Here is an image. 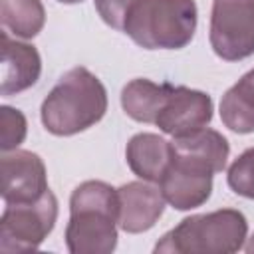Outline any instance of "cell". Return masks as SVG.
Returning <instances> with one entry per match:
<instances>
[{"mask_svg":"<svg viewBox=\"0 0 254 254\" xmlns=\"http://www.w3.org/2000/svg\"><path fill=\"white\" fill-rule=\"evenodd\" d=\"M248 220L236 208H218L183 218L155 244L159 254H232L244 248Z\"/></svg>","mask_w":254,"mask_h":254,"instance_id":"3","label":"cell"},{"mask_svg":"<svg viewBox=\"0 0 254 254\" xmlns=\"http://www.w3.org/2000/svg\"><path fill=\"white\" fill-rule=\"evenodd\" d=\"M58 220V198L48 190L34 202L6 204L0 218V250L30 252L36 250Z\"/></svg>","mask_w":254,"mask_h":254,"instance_id":"5","label":"cell"},{"mask_svg":"<svg viewBox=\"0 0 254 254\" xmlns=\"http://www.w3.org/2000/svg\"><path fill=\"white\" fill-rule=\"evenodd\" d=\"M119 194V228L129 234H139L157 224L165 210L161 189L149 181H133L117 189Z\"/></svg>","mask_w":254,"mask_h":254,"instance_id":"10","label":"cell"},{"mask_svg":"<svg viewBox=\"0 0 254 254\" xmlns=\"http://www.w3.org/2000/svg\"><path fill=\"white\" fill-rule=\"evenodd\" d=\"M226 183L232 192L254 200V147L240 153L228 167Z\"/></svg>","mask_w":254,"mask_h":254,"instance_id":"17","label":"cell"},{"mask_svg":"<svg viewBox=\"0 0 254 254\" xmlns=\"http://www.w3.org/2000/svg\"><path fill=\"white\" fill-rule=\"evenodd\" d=\"M173 155L198 163L212 173H220L226 167L228 155H230V145L226 137L214 129H198L190 135L183 137H173L171 141Z\"/></svg>","mask_w":254,"mask_h":254,"instance_id":"13","label":"cell"},{"mask_svg":"<svg viewBox=\"0 0 254 254\" xmlns=\"http://www.w3.org/2000/svg\"><path fill=\"white\" fill-rule=\"evenodd\" d=\"M212 175L214 173L210 169L173 155L165 175L159 181V189L173 208L190 210L202 206L210 198Z\"/></svg>","mask_w":254,"mask_h":254,"instance_id":"8","label":"cell"},{"mask_svg":"<svg viewBox=\"0 0 254 254\" xmlns=\"http://www.w3.org/2000/svg\"><path fill=\"white\" fill-rule=\"evenodd\" d=\"M244 250L248 252V254H254V234L248 238V242L244 244Z\"/></svg>","mask_w":254,"mask_h":254,"instance_id":"20","label":"cell"},{"mask_svg":"<svg viewBox=\"0 0 254 254\" xmlns=\"http://www.w3.org/2000/svg\"><path fill=\"white\" fill-rule=\"evenodd\" d=\"M42 73V58L32 44L12 40L2 30V81L0 93L4 97L22 93L36 85Z\"/></svg>","mask_w":254,"mask_h":254,"instance_id":"11","label":"cell"},{"mask_svg":"<svg viewBox=\"0 0 254 254\" xmlns=\"http://www.w3.org/2000/svg\"><path fill=\"white\" fill-rule=\"evenodd\" d=\"M0 22L14 38L32 40L46 24V10L42 0H0Z\"/></svg>","mask_w":254,"mask_h":254,"instance_id":"16","label":"cell"},{"mask_svg":"<svg viewBox=\"0 0 254 254\" xmlns=\"http://www.w3.org/2000/svg\"><path fill=\"white\" fill-rule=\"evenodd\" d=\"M220 119L234 133H254V67L222 95Z\"/></svg>","mask_w":254,"mask_h":254,"instance_id":"15","label":"cell"},{"mask_svg":"<svg viewBox=\"0 0 254 254\" xmlns=\"http://www.w3.org/2000/svg\"><path fill=\"white\" fill-rule=\"evenodd\" d=\"M173 157L171 141L157 133H137L129 139L125 147V159L133 175L141 181L157 183L165 175Z\"/></svg>","mask_w":254,"mask_h":254,"instance_id":"12","label":"cell"},{"mask_svg":"<svg viewBox=\"0 0 254 254\" xmlns=\"http://www.w3.org/2000/svg\"><path fill=\"white\" fill-rule=\"evenodd\" d=\"M210 119L212 99L208 93L185 85H173L155 125L171 137H183L204 129Z\"/></svg>","mask_w":254,"mask_h":254,"instance_id":"9","label":"cell"},{"mask_svg":"<svg viewBox=\"0 0 254 254\" xmlns=\"http://www.w3.org/2000/svg\"><path fill=\"white\" fill-rule=\"evenodd\" d=\"M208 40L224 62H240L254 54V0H212Z\"/></svg>","mask_w":254,"mask_h":254,"instance_id":"6","label":"cell"},{"mask_svg":"<svg viewBox=\"0 0 254 254\" xmlns=\"http://www.w3.org/2000/svg\"><path fill=\"white\" fill-rule=\"evenodd\" d=\"M0 149L2 153L14 151L18 149V145L26 139L28 133V121L26 115L10 105H2L0 107Z\"/></svg>","mask_w":254,"mask_h":254,"instance_id":"18","label":"cell"},{"mask_svg":"<svg viewBox=\"0 0 254 254\" xmlns=\"http://www.w3.org/2000/svg\"><path fill=\"white\" fill-rule=\"evenodd\" d=\"M119 194L103 181H85L69 196L65 246L71 254H111L117 246Z\"/></svg>","mask_w":254,"mask_h":254,"instance_id":"1","label":"cell"},{"mask_svg":"<svg viewBox=\"0 0 254 254\" xmlns=\"http://www.w3.org/2000/svg\"><path fill=\"white\" fill-rule=\"evenodd\" d=\"M107 111V89L87 67L67 69L40 107L42 125L48 133L69 137L103 119Z\"/></svg>","mask_w":254,"mask_h":254,"instance_id":"2","label":"cell"},{"mask_svg":"<svg viewBox=\"0 0 254 254\" xmlns=\"http://www.w3.org/2000/svg\"><path fill=\"white\" fill-rule=\"evenodd\" d=\"M0 167H2L0 192L6 204L34 202L50 190L46 165L42 157L32 151L26 149L8 151L2 155Z\"/></svg>","mask_w":254,"mask_h":254,"instance_id":"7","label":"cell"},{"mask_svg":"<svg viewBox=\"0 0 254 254\" xmlns=\"http://www.w3.org/2000/svg\"><path fill=\"white\" fill-rule=\"evenodd\" d=\"M58 2H62V4H79L83 0H58Z\"/></svg>","mask_w":254,"mask_h":254,"instance_id":"21","label":"cell"},{"mask_svg":"<svg viewBox=\"0 0 254 254\" xmlns=\"http://www.w3.org/2000/svg\"><path fill=\"white\" fill-rule=\"evenodd\" d=\"M194 0H137L123 32L145 50H181L196 32Z\"/></svg>","mask_w":254,"mask_h":254,"instance_id":"4","label":"cell"},{"mask_svg":"<svg viewBox=\"0 0 254 254\" xmlns=\"http://www.w3.org/2000/svg\"><path fill=\"white\" fill-rule=\"evenodd\" d=\"M173 85L155 83L145 77L131 79L121 89V107L123 111L139 123H155Z\"/></svg>","mask_w":254,"mask_h":254,"instance_id":"14","label":"cell"},{"mask_svg":"<svg viewBox=\"0 0 254 254\" xmlns=\"http://www.w3.org/2000/svg\"><path fill=\"white\" fill-rule=\"evenodd\" d=\"M135 2L137 0H93L95 10L101 16V20L107 26H111L115 30H121V32H123L127 14H129V10L133 8Z\"/></svg>","mask_w":254,"mask_h":254,"instance_id":"19","label":"cell"}]
</instances>
